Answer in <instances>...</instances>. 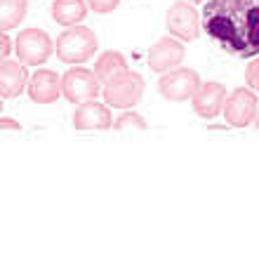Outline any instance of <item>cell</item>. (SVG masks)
<instances>
[{"label": "cell", "instance_id": "cell-8", "mask_svg": "<svg viewBox=\"0 0 259 259\" xmlns=\"http://www.w3.org/2000/svg\"><path fill=\"white\" fill-rule=\"evenodd\" d=\"M257 109V92L252 88H236L231 95H226L222 113L231 127H247L250 123H254Z\"/></svg>", "mask_w": 259, "mask_h": 259}, {"label": "cell", "instance_id": "cell-23", "mask_svg": "<svg viewBox=\"0 0 259 259\" xmlns=\"http://www.w3.org/2000/svg\"><path fill=\"white\" fill-rule=\"evenodd\" d=\"M191 3H207V0H191Z\"/></svg>", "mask_w": 259, "mask_h": 259}, {"label": "cell", "instance_id": "cell-1", "mask_svg": "<svg viewBox=\"0 0 259 259\" xmlns=\"http://www.w3.org/2000/svg\"><path fill=\"white\" fill-rule=\"evenodd\" d=\"M203 31L226 55H259V0H207L200 12Z\"/></svg>", "mask_w": 259, "mask_h": 259}, {"label": "cell", "instance_id": "cell-9", "mask_svg": "<svg viewBox=\"0 0 259 259\" xmlns=\"http://www.w3.org/2000/svg\"><path fill=\"white\" fill-rule=\"evenodd\" d=\"M186 50L179 38H160L149 48V68L156 73H167L184 62Z\"/></svg>", "mask_w": 259, "mask_h": 259}, {"label": "cell", "instance_id": "cell-18", "mask_svg": "<svg viewBox=\"0 0 259 259\" xmlns=\"http://www.w3.org/2000/svg\"><path fill=\"white\" fill-rule=\"evenodd\" d=\"M245 82L247 88H252L259 95V55L254 59H250V64L245 66Z\"/></svg>", "mask_w": 259, "mask_h": 259}, {"label": "cell", "instance_id": "cell-14", "mask_svg": "<svg viewBox=\"0 0 259 259\" xmlns=\"http://www.w3.org/2000/svg\"><path fill=\"white\" fill-rule=\"evenodd\" d=\"M88 0H55L52 7H50V14L52 19L59 24V26H78L85 17H88Z\"/></svg>", "mask_w": 259, "mask_h": 259}, {"label": "cell", "instance_id": "cell-12", "mask_svg": "<svg viewBox=\"0 0 259 259\" xmlns=\"http://www.w3.org/2000/svg\"><path fill=\"white\" fill-rule=\"evenodd\" d=\"M73 127L82 132H92V130H109L113 127V118H111L109 104L102 102H85L78 104L73 113Z\"/></svg>", "mask_w": 259, "mask_h": 259}, {"label": "cell", "instance_id": "cell-13", "mask_svg": "<svg viewBox=\"0 0 259 259\" xmlns=\"http://www.w3.org/2000/svg\"><path fill=\"white\" fill-rule=\"evenodd\" d=\"M28 88L26 64L3 59L0 62V95L3 99H14Z\"/></svg>", "mask_w": 259, "mask_h": 259}, {"label": "cell", "instance_id": "cell-15", "mask_svg": "<svg viewBox=\"0 0 259 259\" xmlns=\"http://www.w3.org/2000/svg\"><path fill=\"white\" fill-rule=\"evenodd\" d=\"M127 68V59H125L123 52H118V50H106V52H102L99 55V59L95 62V71L97 78L102 82H109L113 75H118L120 71H125Z\"/></svg>", "mask_w": 259, "mask_h": 259}, {"label": "cell", "instance_id": "cell-11", "mask_svg": "<svg viewBox=\"0 0 259 259\" xmlns=\"http://www.w3.org/2000/svg\"><path fill=\"white\" fill-rule=\"evenodd\" d=\"M28 99L35 104H52L62 95V75L52 68H38L28 80Z\"/></svg>", "mask_w": 259, "mask_h": 259}, {"label": "cell", "instance_id": "cell-5", "mask_svg": "<svg viewBox=\"0 0 259 259\" xmlns=\"http://www.w3.org/2000/svg\"><path fill=\"white\" fill-rule=\"evenodd\" d=\"M17 59L26 66H40L50 59L52 55V38L50 33H45L42 28H24L19 35H17Z\"/></svg>", "mask_w": 259, "mask_h": 259}, {"label": "cell", "instance_id": "cell-7", "mask_svg": "<svg viewBox=\"0 0 259 259\" xmlns=\"http://www.w3.org/2000/svg\"><path fill=\"white\" fill-rule=\"evenodd\" d=\"M165 24H167V31H170L175 38H179L182 42L196 40L198 33H200V14L198 10L191 5V0H179V3H172L167 14H165Z\"/></svg>", "mask_w": 259, "mask_h": 259}, {"label": "cell", "instance_id": "cell-20", "mask_svg": "<svg viewBox=\"0 0 259 259\" xmlns=\"http://www.w3.org/2000/svg\"><path fill=\"white\" fill-rule=\"evenodd\" d=\"M0 48H3L0 57H3V59H10V50H12V42H10V35H7V31H3V35H0Z\"/></svg>", "mask_w": 259, "mask_h": 259}, {"label": "cell", "instance_id": "cell-10", "mask_svg": "<svg viewBox=\"0 0 259 259\" xmlns=\"http://www.w3.org/2000/svg\"><path fill=\"white\" fill-rule=\"evenodd\" d=\"M226 88L222 82L207 80L200 82V88L193 92L191 97V106L196 111V116L200 118H217L224 111V102H226Z\"/></svg>", "mask_w": 259, "mask_h": 259}, {"label": "cell", "instance_id": "cell-4", "mask_svg": "<svg viewBox=\"0 0 259 259\" xmlns=\"http://www.w3.org/2000/svg\"><path fill=\"white\" fill-rule=\"evenodd\" d=\"M99 78L95 71L85 66H73L62 75V95L71 104H85L92 102L99 95Z\"/></svg>", "mask_w": 259, "mask_h": 259}, {"label": "cell", "instance_id": "cell-3", "mask_svg": "<svg viewBox=\"0 0 259 259\" xmlns=\"http://www.w3.org/2000/svg\"><path fill=\"white\" fill-rule=\"evenodd\" d=\"M146 82L137 71H120L118 75H113L109 82H104V99L113 109H132L142 102Z\"/></svg>", "mask_w": 259, "mask_h": 259}, {"label": "cell", "instance_id": "cell-16", "mask_svg": "<svg viewBox=\"0 0 259 259\" xmlns=\"http://www.w3.org/2000/svg\"><path fill=\"white\" fill-rule=\"evenodd\" d=\"M28 0H0V28L12 31L26 19Z\"/></svg>", "mask_w": 259, "mask_h": 259}, {"label": "cell", "instance_id": "cell-17", "mask_svg": "<svg viewBox=\"0 0 259 259\" xmlns=\"http://www.w3.org/2000/svg\"><path fill=\"white\" fill-rule=\"evenodd\" d=\"M113 127H116L118 132H127V130H146L149 125H146V120H144L142 113L125 109L123 116H118L116 120H113Z\"/></svg>", "mask_w": 259, "mask_h": 259}, {"label": "cell", "instance_id": "cell-6", "mask_svg": "<svg viewBox=\"0 0 259 259\" xmlns=\"http://www.w3.org/2000/svg\"><path fill=\"white\" fill-rule=\"evenodd\" d=\"M198 88H200V75L186 66L172 68L167 73H160L158 78V92L167 102H186Z\"/></svg>", "mask_w": 259, "mask_h": 259}, {"label": "cell", "instance_id": "cell-19", "mask_svg": "<svg viewBox=\"0 0 259 259\" xmlns=\"http://www.w3.org/2000/svg\"><path fill=\"white\" fill-rule=\"evenodd\" d=\"M88 5H90V10L97 14H109L120 5V0H88Z\"/></svg>", "mask_w": 259, "mask_h": 259}, {"label": "cell", "instance_id": "cell-21", "mask_svg": "<svg viewBox=\"0 0 259 259\" xmlns=\"http://www.w3.org/2000/svg\"><path fill=\"white\" fill-rule=\"evenodd\" d=\"M0 125H3V130H17V132H19V130H21V125L17 123V120H10V118H7V116H3V118H0Z\"/></svg>", "mask_w": 259, "mask_h": 259}, {"label": "cell", "instance_id": "cell-22", "mask_svg": "<svg viewBox=\"0 0 259 259\" xmlns=\"http://www.w3.org/2000/svg\"><path fill=\"white\" fill-rule=\"evenodd\" d=\"M254 125H257V130H259V109H257V116H254Z\"/></svg>", "mask_w": 259, "mask_h": 259}, {"label": "cell", "instance_id": "cell-2", "mask_svg": "<svg viewBox=\"0 0 259 259\" xmlns=\"http://www.w3.org/2000/svg\"><path fill=\"white\" fill-rule=\"evenodd\" d=\"M97 48H99V40L92 28L88 26H68L59 38H57V57L59 62L71 64V66H80L82 62H88L97 55Z\"/></svg>", "mask_w": 259, "mask_h": 259}]
</instances>
